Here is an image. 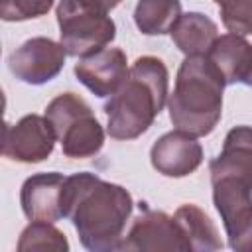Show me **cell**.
<instances>
[{
    "instance_id": "277c9868",
    "label": "cell",
    "mask_w": 252,
    "mask_h": 252,
    "mask_svg": "<svg viewBox=\"0 0 252 252\" xmlns=\"http://www.w3.org/2000/svg\"><path fill=\"white\" fill-rule=\"evenodd\" d=\"M45 116L55 130L63 156L87 159L102 150L104 128L83 96L75 93L57 94L45 106Z\"/></svg>"
},
{
    "instance_id": "30bf717a",
    "label": "cell",
    "mask_w": 252,
    "mask_h": 252,
    "mask_svg": "<svg viewBox=\"0 0 252 252\" xmlns=\"http://www.w3.org/2000/svg\"><path fill=\"white\" fill-rule=\"evenodd\" d=\"M130 67L126 53L118 47H102L100 51L81 57L75 63V75L94 96H112L128 79Z\"/></svg>"
},
{
    "instance_id": "7c38bea8",
    "label": "cell",
    "mask_w": 252,
    "mask_h": 252,
    "mask_svg": "<svg viewBox=\"0 0 252 252\" xmlns=\"http://www.w3.org/2000/svg\"><path fill=\"white\" fill-rule=\"evenodd\" d=\"M65 175L59 171H45L28 177L20 189V205L30 220L57 222L63 215V187Z\"/></svg>"
},
{
    "instance_id": "d6986e66",
    "label": "cell",
    "mask_w": 252,
    "mask_h": 252,
    "mask_svg": "<svg viewBox=\"0 0 252 252\" xmlns=\"http://www.w3.org/2000/svg\"><path fill=\"white\" fill-rule=\"evenodd\" d=\"M219 6L222 26L230 33H252V0H213Z\"/></svg>"
},
{
    "instance_id": "4fadbf2b",
    "label": "cell",
    "mask_w": 252,
    "mask_h": 252,
    "mask_svg": "<svg viewBox=\"0 0 252 252\" xmlns=\"http://www.w3.org/2000/svg\"><path fill=\"white\" fill-rule=\"evenodd\" d=\"M211 181L234 177L252 185V126H234L226 132L220 154L209 163Z\"/></svg>"
},
{
    "instance_id": "9a60e30c",
    "label": "cell",
    "mask_w": 252,
    "mask_h": 252,
    "mask_svg": "<svg viewBox=\"0 0 252 252\" xmlns=\"http://www.w3.org/2000/svg\"><path fill=\"white\" fill-rule=\"evenodd\" d=\"M169 35L175 47L185 53V57L207 55L211 45L219 37V28L209 16L201 12H187L179 16Z\"/></svg>"
},
{
    "instance_id": "ba28073f",
    "label": "cell",
    "mask_w": 252,
    "mask_h": 252,
    "mask_svg": "<svg viewBox=\"0 0 252 252\" xmlns=\"http://www.w3.org/2000/svg\"><path fill=\"white\" fill-rule=\"evenodd\" d=\"M55 142V130L45 114H26L16 124L4 126L2 154L20 163H39L51 156Z\"/></svg>"
},
{
    "instance_id": "44dd1931",
    "label": "cell",
    "mask_w": 252,
    "mask_h": 252,
    "mask_svg": "<svg viewBox=\"0 0 252 252\" xmlns=\"http://www.w3.org/2000/svg\"><path fill=\"white\" fill-rule=\"evenodd\" d=\"M85 2H89V4H93L94 8H98V10H102V12H110V10H114L122 0H85Z\"/></svg>"
},
{
    "instance_id": "7402d4cb",
    "label": "cell",
    "mask_w": 252,
    "mask_h": 252,
    "mask_svg": "<svg viewBox=\"0 0 252 252\" xmlns=\"http://www.w3.org/2000/svg\"><path fill=\"white\" fill-rule=\"evenodd\" d=\"M248 87H252V69H250V73H248V77H246V81H244Z\"/></svg>"
},
{
    "instance_id": "ffe728a7",
    "label": "cell",
    "mask_w": 252,
    "mask_h": 252,
    "mask_svg": "<svg viewBox=\"0 0 252 252\" xmlns=\"http://www.w3.org/2000/svg\"><path fill=\"white\" fill-rule=\"evenodd\" d=\"M55 0H0V18L4 22H24L45 16Z\"/></svg>"
},
{
    "instance_id": "2e32d148",
    "label": "cell",
    "mask_w": 252,
    "mask_h": 252,
    "mask_svg": "<svg viewBox=\"0 0 252 252\" xmlns=\"http://www.w3.org/2000/svg\"><path fill=\"white\" fill-rule=\"evenodd\" d=\"M173 219L177 220V224H179V228H181V232L189 244V250L215 252V250L222 248V240L219 236L215 222L197 205H193V203L181 205L175 211Z\"/></svg>"
},
{
    "instance_id": "e0dca14e",
    "label": "cell",
    "mask_w": 252,
    "mask_h": 252,
    "mask_svg": "<svg viewBox=\"0 0 252 252\" xmlns=\"http://www.w3.org/2000/svg\"><path fill=\"white\" fill-rule=\"evenodd\" d=\"M179 16V0H138L134 8V24L146 35L169 33Z\"/></svg>"
},
{
    "instance_id": "7a4b0ae2",
    "label": "cell",
    "mask_w": 252,
    "mask_h": 252,
    "mask_svg": "<svg viewBox=\"0 0 252 252\" xmlns=\"http://www.w3.org/2000/svg\"><path fill=\"white\" fill-rule=\"evenodd\" d=\"M169 96V73L154 55L138 57L124 85L104 104L106 132L114 140H134L148 132Z\"/></svg>"
},
{
    "instance_id": "8992f818",
    "label": "cell",
    "mask_w": 252,
    "mask_h": 252,
    "mask_svg": "<svg viewBox=\"0 0 252 252\" xmlns=\"http://www.w3.org/2000/svg\"><path fill=\"white\" fill-rule=\"evenodd\" d=\"M211 185L228 246L236 252H252V185L234 177H219Z\"/></svg>"
},
{
    "instance_id": "9c48e42d",
    "label": "cell",
    "mask_w": 252,
    "mask_h": 252,
    "mask_svg": "<svg viewBox=\"0 0 252 252\" xmlns=\"http://www.w3.org/2000/svg\"><path fill=\"white\" fill-rule=\"evenodd\" d=\"M118 250H179L187 252L189 244L173 217L163 211H144L134 219Z\"/></svg>"
},
{
    "instance_id": "ac0fdd59",
    "label": "cell",
    "mask_w": 252,
    "mask_h": 252,
    "mask_svg": "<svg viewBox=\"0 0 252 252\" xmlns=\"http://www.w3.org/2000/svg\"><path fill=\"white\" fill-rule=\"evenodd\" d=\"M18 252H32V250H57L67 252L69 242L65 234L47 220H32L20 234L16 244Z\"/></svg>"
},
{
    "instance_id": "5b68a950",
    "label": "cell",
    "mask_w": 252,
    "mask_h": 252,
    "mask_svg": "<svg viewBox=\"0 0 252 252\" xmlns=\"http://www.w3.org/2000/svg\"><path fill=\"white\" fill-rule=\"evenodd\" d=\"M59 41L71 57H87L106 47L116 37L114 20L85 0H59Z\"/></svg>"
},
{
    "instance_id": "52a82bcc",
    "label": "cell",
    "mask_w": 252,
    "mask_h": 252,
    "mask_svg": "<svg viewBox=\"0 0 252 252\" xmlns=\"http://www.w3.org/2000/svg\"><path fill=\"white\" fill-rule=\"evenodd\" d=\"M67 51L51 37H32L16 47L8 57L10 73L26 85H43L55 79L65 65Z\"/></svg>"
},
{
    "instance_id": "3957f363",
    "label": "cell",
    "mask_w": 252,
    "mask_h": 252,
    "mask_svg": "<svg viewBox=\"0 0 252 252\" xmlns=\"http://www.w3.org/2000/svg\"><path fill=\"white\" fill-rule=\"evenodd\" d=\"M226 83L207 55H189L179 65L173 93L167 96L169 120L175 130L195 138L209 136L222 114Z\"/></svg>"
},
{
    "instance_id": "6da1fadb",
    "label": "cell",
    "mask_w": 252,
    "mask_h": 252,
    "mask_svg": "<svg viewBox=\"0 0 252 252\" xmlns=\"http://www.w3.org/2000/svg\"><path fill=\"white\" fill-rule=\"evenodd\" d=\"M132 195L94 173L67 175L63 187V215L71 219L81 244L91 252H112L124 240L132 215Z\"/></svg>"
},
{
    "instance_id": "8fae6325",
    "label": "cell",
    "mask_w": 252,
    "mask_h": 252,
    "mask_svg": "<svg viewBox=\"0 0 252 252\" xmlns=\"http://www.w3.org/2000/svg\"><path fill=\"white\" fill-rule=\"evenodd\" d=\"M150 161L154 169L165 177H185L203 163V146L195 136L171 130L154 142Z\"/></svg>"
},
{
    "instance_id": "5bb4252c",
    "label": "cell",
    "mask_w": 252,
    "mask_h": 252,
    "mask_svg": "<svg viewBox=\"0 0 252 252\" xmlns=\"http://www.w3.org/2000/svg\"><path fill=\"white\" fill-rule=\"evenodd\" d=\"M207 57L215 63V67L224 77L226 85L244 83L252 69V45L244 35L224 33L215 39Z\"/></svg>"
}]
</instances>
